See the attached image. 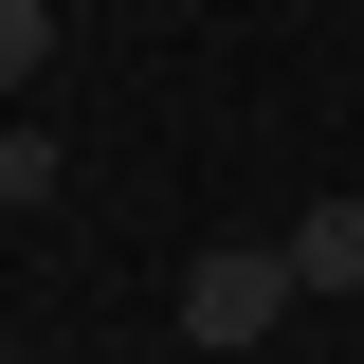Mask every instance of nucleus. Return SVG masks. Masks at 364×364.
<instances>
[{
    "mask_svg": "<svg viewBox=\"0 0 364 364\" xmlns=\"http://www.w3.org/2000/svg\"><path fill=\"white\" fill-rule=\"evenodd\" d=\"M291 273H310V291H364V200H310V219H291Z\"/></svg>",
    "mask_w": 364,
    "mask_h": 364,
    "instance_id": "f03ea898",
    "label": "nucleus"
},
{
    "mask_svg": "<svg viewBox=\"0 0 364 364\" xmlns=\"http://www.w3.org/2000/svg\"><path fill=\"white\" fill-rule=\"evenodd\" d=\"M164 18H182V0H164Z\"/></svg>",
    "mask_w": 364,
    "mask_h": 364,
    "instance_id": "39448f33",
    "label": "nucleus"
},
{
    "mask_svg": "<svg viewBox=\"0 0 364 364\" xmlns=\"http://www.w3.org/2000/svg\"><path fill=\"white\" fill-rule=\"evenodd\" d=\"M291 310H310L291 237H219V255H182V346H273Z\"/></svg>",
    "mask_w": 364,
    "mask_h": 364,
    "instance_id": "f257e3e1",
    "label": "nucleus"
},
{
    "mask_svg": "<svg viewBox=\"0 0 364 364\" xmlns=\"http://www.w3.org/2000/svg\"><path fill=\"white\" fill-rule=\"evenodd\" d=\"M55 73V0H0V91H37Z\"/></svg>",
    "mask_w": 364,
    "mask_h": 364,
    "instance_id": "7ed1b4c3",
    "label": "nucleus"
},
{
    "mask_svg": "<svg viewBox=\"0 0 364 364\" xmlns=\"http://www.w3.org/2000/svg\"><path fill=\"white\" fill-rule=\"evenodd\" d=\"M55 200V128H0V219H37Z\"/></svg>",
    "mask_w": 364,
    "mask_h": 364,
    "instance_id": "20e7f679",
    "label": "nucleus"
}]
</instances>
